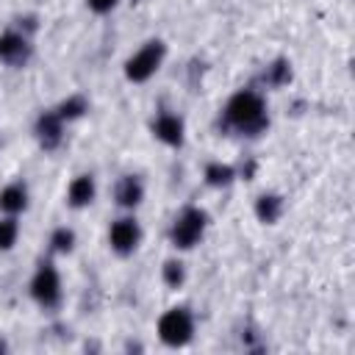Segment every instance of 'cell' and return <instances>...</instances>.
Wrapping results in <instances>:
<instances>
[{
    "label": "cell",
    "mask_w": 355,
    "mask_h": 355,
    "mask_svg": "<svg viewBox=\"0 0 355 355\" xmlns=\"http://www.w3.org/2000/svg\"><path fill=\"white\" fill-rule=\"evenodd\" d=\"M222 130L233 136H261L269 128V111H266V97L258 89H239L236 94L227 97L222 114H219Z\"/></svg>",
    "instance_id": "6da1fadb"
},
{
    "label": "cell",
    "mask_w": 355,
    "mask_h": 355,
    "mask_svg": "<svg viewBox=\"0 0 355 355\" xmlns=\"http://www.w3.org/2000/svg\"><path fill=\"white\" fill-rule=\"evenodd\" d=\"M208 230V214L200 205H186L175 214L169 225V244L175 250H194Z\"/></svg>",
    "instance_id": "7a4b0ae2"
},
{
    "label": "cell",
    "mask_w": 355,
    "mask_h": 355,
    "mask_svg": "<svg viewBox=\"0 0 355 355\" xmlns=\"http://www.w3.org/2000/svg\"><path fill=\"white\" fill-rule=\"evenodd\" d=\"M194 330H197V319H194L189 305H172L155 322V333H158V338L166 347H186V344H191Z\"/></svg>",
    "instance_id": "3957f363"
},
{
    "label": "cell",
    "mask_w": 355,
    "mask_h": 355,
    "mask_svg": "<svg viewBox=\"0 0 355 355\" xmlns=\"http://www.w3.org/2000/svg\"><path fill=\"white\" fill-rule=\"evenodd\" d=\"M166 58V44L161 39H147L139 50H133L125 64H122V72L130 83H147L164 64Z\"/></svg>",
    "instance_id": "277c9868"
},
{
    "label": "cell",
    "mask_w": 355,
    "mask_h": 355,
    "mask_svg": "<svg viewBox=\"0 0 355 355\" xmlns=\"http://www.w3.org/2000/svg\"><path fill=\"white\" fill-rule=\"evenodd\" d=\"M31 300L42 308V311H55L64 302V283H61V272L55 269L53 261H42L28 283Z\"/></svg>",
    "instance_id": "5b68a950"
},
{
    "label": "cell",
    "mask_w": 355,
    "mask_h": 355,
    "mask_svg": "<svg viewBox=\"0 0 355 355\" xmlns=\"http://www.w3.org/2000/svg\"><path fill=\"white\" fill-rule=\"evenodd\" d=\"M141 244V225L133 214H122L108 225V247L116 255H133Z\"/></svg>",
    "instance_id": "8992f818"
},
{
    "label": "cell",
    "mask_w": 355,
    "mask_h": 355,
    "mask_svg": "<svg viewBox=\"0 0 355 355\" xmlns=\"http://www.w3.org/2000/svg\"><path fill=\"white\" fill-rule=\"evenodd\" d=\"M33 44L22 28H11L0 33V64L6 67H25L31 61Z\"/></svg>",
    "instance_id": "52a82bcc"
},
{
    "label": "cell",
    "mask_w": 355,
    "mask_h": 355,
    "mask_svg": "<svg viewBox=\"0 0 355 355\" xmlns=\"http://www.w3.org/2000/svg\"><path fill=\"white\" fill-rule=\"evenodd\" d=\"M64 130H67V122L58 116L55 108L42 111L33 122V136H36L42 150H58L61 141H64Z\"/></svg>",
    "instance_id": "ba28073f"
},
{
    "label": "cell",
    "mask_w": 355,
    "mask_h": 355,
    "mask_svg": "<svg viewBox=\"0 0 355 355\" xmlns=\"http://www.w3.org/2000/svg\"><path fill=\"white\" fill-rule=\"evenodd\" d=\"M150 130H153V136H155L161 144H166V147H183V141H186V122H183V116L175 114V111H161V114H155Z\"/></svg>",
    "instance_id": "9c48e42d"
},
{
    "label": "cell",
    "mask_w": 355,
    "mask_h": 355,
    "mask_svg": "<svg viewBox=\"0 0 355 355\" xmlns=\"http://www.w3.org/2000/svg\"><path fill=\"white\" fill-rule=\"evenodd\" d=\"M114 202L122 211H136L144 202V180L139 175H122L114 186Z\"/></svg>",
    "instance_id": "30bf717a"
},
{
    "label": "cell",
    "mask_w": 355,
    "mask_h": 355,
    "mask_svg": "<svg viewBox=\"0 0 355 355\" xmlns=\"http://www.w3.org/2000/svg\"><path fill=\"white\" fill-rule=\"evenodd\" d=\"M97 197V180L92 172H83V175H75L67 186V205L80 211V208H89Z\"/></svg>",
    "instance_id": "8fae6325"
},
{
    "label": "cell",
    "mask_w": 355,
    "mask_h": 355,
    "mask_svg": "<svg viewBox=\"0 0 355 355\" xmlns=\"http://www.w3.org/2000/svg\"><path fill=\"white\" fill-rule=\"evenodd\" d=\"M28 200H31V191L22 180H14V183H6L0 189V214H8V216H19L25 208H28Z\"/></svg>",
    "instance_id": "7c38bea8"
},
{
    "label": "cell",
    "mask_w": 355,
    "mask_h": 355,
    "mask_svg": "<svg viewBox=\"0 0 355 355\" xmlns=\"http://www.w3.org/2000/svg\"><path fill=\"white\" fill-rule=\"evenodd\" d=\"M283 208H286V202H283V197L275 194V191H263V194L255 200V216H258V222H263V225H275V222L283 216Z\"/></svg>",
    "instance_id": "4fadbf2b"
},
{
    "label": "cell",
    "mask_w": 355,
    "mask_h": 355,
    "mask_svg": "<svg viewBox=\"0 0 355 355\" xmlns=\"http://www.w3.org/2000/svg\"><path fill=\"white\" fill-rule=\"evenodd\" d=\"M202 178H205V183L211 189H227L236 180V166L222 164V161H211V164H205Z\"/></svg>",
    "instance_id": "5bb4252c"
},
{
    "label": "cell",
    "mask_w": 355,
    "mask_h": 355,
    "mask_svg": "<svg viewBox=\"0 0 355 355\" xmlns=\"http://www.w3.org/2000/svg\"><path fill=\"white\" fill-rule=\"evenodd\" d=\"M75 244H78V236H75V230L67 227V225L55 227V230L50 233V239H47V247H50L53 255H69V252L75 250Z\"/></svg>",
    "instance_id": "9a60e30c"
},
{
    "label": "cell",
    "mask_w": 355,
    "mask_h": 355,
    "mask_svg": "<svg viewBox=\"0 0 355 355\" xmlns=\"http://www.w3.org/2000/svg\"><path fill=\"white\" fill-rule=\"evenodd\" d=\"M55 111H58V116L69 125V122L80 119V116L89 111V103H86V97H83V94H69V97H64V100L55 105Z\"/></svg>",
    "instance_id": "2e32d148"
},
{
    "label": "cell",
    "mask_w": 355,
    "mask_h": 355,
    "mask_svg": "<svg viewBox=\"0 0 355 355\" xmlns=\"http://www.w3.org/2000/svg\"><path fill=\"white\" fill-rule=\"evenodd\" d=\"M161 280H164L169 288H180V286L186 283V263L178 261V258L164 261V266H161Z\"/></svg>",
    "instance_id": "e0dca14e"
},
{
    "label": "cell",
    "mask_w": 355,
    "mask_h": 355,
    "mask_svg": "<svg viewBox=\"0 0 355 355\" xmlns=\"http://www.w3.org/2000/svg\"><path fill=\"white\" fill-rule=\"evenodd\" d=\"M19 239V222L17 216H8L3 214L0 216V252H8Z\"/></svg>",
    "instance_id": "ac0fdd59"
},
{
    "label": "cell",
    "mask_w": 355,
    "mask_h": 355,
    "mask_svg": "<svg viewBox=\"0 0 355 355\" xmlns=\"http://www.w3.org/2000/svg\"><path fill=\"white\" fill-rule=\"evenodd\" d=\"M263 80L269 83V86H283V83H288L291 80V64L288 61H275V64H269L266 67V72H263Z\"/></svg>",
    "instance_id": "d6986e66"
},
{
    "label": "cell",
    "mask_w": 355,
    "mask_h": 355,
    "mask_svg": "<svg viewBox=\"0 0 355 355\" xmlns=\"http://www.w3.org/2000/svg\"><path fill=\"white\" fill-rule=\"evenodd\" d=\"M119 6V0H86V8L92 11V14H111L114 8Z\"/></svg>",
    "instance_id": "ffe728a7"
}]
</instances>
